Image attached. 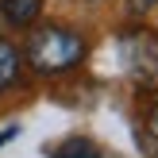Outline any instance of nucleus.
<instances>
[{
  "instance_id": "20e7f679",
  "label": "nucleus",
  "mask_w": 158,
  "mask_h": 158,
  "mask_svg": "<svg viewBox=\"0 0 158 158\" xmlns=\"http://www.w3.org/2000/svg\"><path fill=\"white\" fill-rule=\"evenodd\" d=\"M0 12L12 27H31L43 15V0H0Z\"/></svg>"
},
{
  "instance_id": "f257e3e1",
  "label": "nucleus",
  "mask_w": 158,
  "mask_h": 158,
  "mask_svg": "<svg viewBox=\"0 0 158 158\" xmlns=\"http://www.w3.org/2000/svg\"><path fill=\"white\" fill-rule=\"evenodd\" d=\"M85 39L77 35L73 27H62V23H46V27L31 31L27 50H23V62H27L35 73L43 77H62L69 69H77L85 62Z\"/></svg>"
},
{
  "instance_id": "7ed1b4c3",
  "label": "nucleus",
  "mask_w": 158,
  "mask_h": 158,
  "mask_svg": "<svg viewBox=\"0 0 158 158\" xmlns=\"http://www.w3.org/2000/svg\"><path fill=\"white\" fill-rule=\"evenodd\" d=\"M19 73H23V54H19V46H12L8 39H0V97H4L8 89H15Z\"/></svg>"
},
{
  "instance_id": "0eeeda50",
  "label": "nucleus",
  "mask_w": 158,
  "mask_h": 158,
  "mask_svg": "<svg viewBox=\"0 0 158 158\" xmlns=\"http://www.w3.org/2000/svg\"><path fill=\"white\" fill-rule=\"evenodd\" d=\"M147 135H151V143L158 147V104L151 108V116H147Z\"/></svg>"
},
{
  "instance_id": "6e6552de",
  "label": "nucleus",
  "mask_w": 158,
  "mask_h": 158,
  "mask_svg": "<svg viewBox=\"0 0 158 158\" xmlns=\"http://www.w3.org/2000/svg\"><path fill=\"white\" fill-rule=\"evenodd\" d=\"M89 4H97V0H89Z\"/></svg>"
},
{
  "instance_id": "39448f33",
  "label": "nucleus",
  "mask_w": 158,
  "mask_h": 158,
  "mask_svg": "<svg viewBox=\"0 0 158 158\" xmlns=\"http://www.w3.org/2000/svg\"><path fill=\"white\" fill-rule=\"evenodd\" d=\"M54 158H100V147L93 143V139L73 135V139H66V143L54 151Z\"/></svg>"
},
{
  "instance_id": "f03ea898",
  "label": "nucleus",
  "mask_w": 158,
  "mask_h": 158,
  "mask_svg": "<svg viewBox=\"0 0 158 158\" xmlns=\"http://www.w3.org/2000/svg\"><path fill=\"white\" fill-rule=\"evenodd\" d=\"M116 50H120V62L131 81H139L143 89H158V31L143 23L123 27L116 39Z\"/></svg>"
},
{
  "instance_id": "423d86ee",
  "label": "nucleus",
  "mask_w": 158,
  "mask_h": 158,
  "mask_svg": "<svg viewBox=\"0 0 158 158\" xmlns=\"http://www.w3.org/2000/svg\"><path fill=\"white\" fill-rule=\"evenodd\" d=\"M127 8H131L135 15H147V12H154V8H158V0H127Z\"/></svg>"
}]
</instances>
